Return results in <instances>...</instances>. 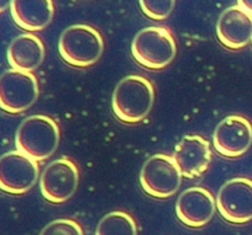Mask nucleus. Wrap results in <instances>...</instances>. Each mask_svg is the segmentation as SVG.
Here are the masks:
<instances>
[{
    "instance_id": "39448f33",
    "label": "nucleus",
    "mask_w": 252,
    "mask_h": 235,
    "mask_svg": "<svg viewBox=\"0 0 252 235\" xmlns=\"http://www.w3.org/2000/svg\"><path fill=\"white\" fill-rule=\"evenodd\" d=\"M38 81L31 72L10 69L0 75V108L11 115L29 110L38 99Z\"/></svg>"
},
{
    "instance_id": "dca6fc26",
    "label": "nucleus",
    "mask_w": 252,
    "mask_h": 235,
    "mask_svg": "<svg viewBox=\"0 0 252 235\" xmlns=\"http://www.w3.org/2000/svg\"><path fill=\"white\" fill-rule=\"evenodd\" d=\"M95 235H137V225L131 215L115 210L101 218Z\"/></svg>"
},
{
    "instance_id": "1a4fd4ad",
    "label": "nucleus",
    "mask_w": 252,
    "mask_h": 235,
    "mask_svg": "<svg viewBox=\"0 0 252 235\" xmlns=\"http://www.w3.org/2000/svg\"><path fill=\"white\" fill-rule=\"evenodd\" d=\"M79 170L76 164L67 158L52 161L40 179V188L43 198L51 203L68 201L77 191Z\"/></svg>"
},
{
    "instance_id": "6e6552de",
    "label": "nucleus",
    "mask_w": 252,
    "mask_h": 235,
    "mask_svg": "<svg viewBox=\"0 0 252 235\" xmlns=\"http://www.w3.org/2000/svg\"><path fill=\"white\" fill-rule=\"evenodd\" d=\"M217 208L221 217L232 224H245L252 219V180L235 178L219 190Z\"/></svg>"
},
{
    "instance_id": "a211bd4d",
    "label": "nucleus",
    "mask_w": 252,
    "mask_h": 235,
    "mask_svg": "<svg viewBox=\"0 0 252 235\" xmlns=\"http://www.w3.org/2000/svg\"><path fill=\"white\" fill-rule=\"evenodd\" d=\"M40 235H84L82 227L72 219H57L42 229Z\"/></svg>"
},
{
    "instance_id": "9d476101",
    "label": "nucleus",
    "mask_w": 252,
    "mask_h": 235,
    "mask_svg": "<svg viewBox=\"0 0 252 235\" xmlns=\"http://www.w3.org/2000/svg\"><path fill=\"white\" fill-rule=\"evenodd\" d=\"M213 143L217 153L225 158H239L252 144V125L246 117L231 115L215 128Z\"/></svg>"
},
{
    "instance_id": "7ed1b4c3",
    "label": "nucleus",
    "mask_w": 252,
    "mask_h": 235,
    "mask_svg": "<svg viewBox=\"0 0 252 235\" xmlns=\"http://www.w3.org/2000/svg\"><path fill=\"white\" fill-rule=\"evenodd\" d=\"M104 40L95 27L77 24L67 27L58 41V52L67 64L87 68L100 59Z\"/></svg>"
},
{
    "instance_id": "ddd939ff",
    "label": "nucleus",
    "mask_w": 252,
    "mask_h": 235,
    "mask_svg": "<svg viewBox=\"0 0 252 235\" xmlns=\"http://www.w3.org/2000/svg\"><path fill=\"white\" fill-rule=\"evenodd\" d=\"M217 35L226 48L241 50L252 40V15L239 5L230 6L218 20Z\"/></svg>"
},
{
    "instance_id": "f8f14e48",
    "label": "nucleus",
    "mask_w": 252,
    "mask_h": 235,
    "mask_svg": "<svg viewBox=\"0 0 252 235\" xmlns=\"http://www.w3.org/2000/svg\"><path fill=\"white\" fill-rule=\"evenodd\" d=\"M217 202L214 196L203 187H190L184 191L176 203V213L184 225L202 228L214 215Z\"/></svg>"
},
{
    "instance_id": "2eb2a0df",
    "label": "nucleus",
    "mask_w": 252,
    "mask_h": 235,
    "mask_svg": "<svg viewBox=\"0 0 252 235\" xmlns=\"http://www.w3.org/2000/svg\"><path fill=\"white\" fill-rule=\"evenodd\" d=\"M45 59V46L37 36L23 33L14 38L8 48V62L13 69L32 72Z\"/></svg>"
},
{
    "instance_id": "f257e3e1",
    "label": "nucleus",
    "mask_w": 252,
    "mask_h": 235,
    "mask_svg": "<svg viewBox=\"0 0 252 235\" xmlns=\"http://www.w3.org/2000/svg\"><path fill=\"white\" fill-rule=\"evenodd\" d=\"M154 101L155 89L151 81L141 75H129L116 85L111 106L121 122L137 123L149 115Z\"/></svg>"
},
{
    "instance_id": "423d86ee",
    "label": "nucleus",
    "mask_w": 252,
    "mask_h": 235,
    "mask_svg": "<svg viewBox=\"0 0 252 235\" xmlns=\"http://www.w3.org/2000/svg\"><path fill=\"white\" fill-rule=\"evenodd\" d=\"M182 178L173 157L155 154L142 166L140 183L142 190L151 197L168 198L178 191Z\"/></svg>"
},
{
    "instance_id": "9b49d317",
    "label": "nucleus",
    "mask_w": 252,
    "mask_h": 235,
    "mask_svg": "<svg viewBox=\"0 0 252 235\" xmlns=\"http://www.w3.org/2000/svg\"><path fill=\"white\" fill-rule=\"evenodd\" d=\"M173 159L183 178H199L208 170L212 161L209 142L202 135H186L177 144Z\"/></svg>"
},
{
    "instance_id": "f3484780",
    "label": "nucleus",
    "mask_w": 252,
    "mask_h": 235,
    "mask_svg": "<svg viewBox=\"0 0 252 235\" xmlns=\"http://www.w3.org/2000/svg\"><path fill=\"white\" fill-rule=\"evenodd\" d=\"M141 10L151 20H166L174 9L176 0H139Z\"/></svg>"
},
{
    "instance_id": "4468645a",
    "label": "nucleus",
    "mask_w": 252,
    "mask_h": 235,
    "mask_svg": "<svg viewBox=\"0 0 252 235\" xmlns=\"http://www.w3.org/2000/svg\"><path fill=\"white\" fill-rule=\"evenodd\" d=\"M10 10L14 23L26 31L43 30L55 15L53 0H13Z\"/></svg>"
},
{
    "instance_id": "6ab92c4d",
    "label": "nucleus",
    "mask_w": 252,
    "mask_h": 235,
    "mask_svg": "<svg viewBox=\"0 0 252 235\" xmlns=\"http://www.w3.org/2000/svg\"><path fill=\"white\" fill-rule=\"evenodd\" d=\"M237 5L252 15V0H237Z\"/></svg>"
},
{
    "instance_id": "f03ea898",
    "label": "nucleus",
    "mask_w": 252,
    "mask_h": 235,
    "mask_svg": "<svg viewBox=\"0 0 252 235\" xmlns=\"http://www.w3.org/2000/svg\"><path fill=\"white\" fill-rule=\"evenodd\" d=\"M57 123L48 116L33 115L25 118L16 131L15 144L19 152L36 161L52 157L60 144Z\"/></svg>"
},
{
    "instance_id": "412c9836",
    "label": "nucleus",
    "mask_w": 252,
    "mask_h": 235,
    "mask_svg": "<svg viewBox=\"0 0 252 235\" xmlns=\"http://www.w3.org/2000/svg\"><path fill=\"white\" fill-rule=\"evenodd\" d=\"M251 42H252V40H251Z\"/></svg>"
},
{
    "instance_id": "20e7f679",
    "label": "nucleus",
    "mask_w": 252,
    "mask_h": 235,
    "mask_svg": "<svg viewBox=\"0 0 252 235\" xmlns=\"http://www.w3.org/2000/svg\"><path fill=\"white\" fill-rule=\"evenodd\" d=\"M131 54L144 68L152 70L163 69L176 57V40L167 27H145L137 32L132 41Z\"/></svg>"
},
{
    "instance_id": "0eeeda50",
    "label": "nucleus",
    "mask_w": 252,
    "mask_h": 235,
    "mask_svg": "<svg viewBox=\"0 0 252 235\" xmlns=\"http://www.w3.org/2000/svg\"><path fill=\"white\" fill-rule=\"evenodd\" d=\"M40 175L38 163L19 150L0 157V190L23 195L35 186Z\"/></svg>"
},
{
    "instance_id": "aec40b11",
    "label": "nucleus",
    "mask_w": 252,
    "mask_h": 235,
    "mask_svg": "<svg viewBox=\"0 0 252 235\" xmlns=\"http://www.w3.org/2000/svg\"><path fill=\"white\" fill-rule=\"evenodd\" d=\"M11 4H13V0H0V14L11 8Z\"/></svg>"
}]
</instances>
